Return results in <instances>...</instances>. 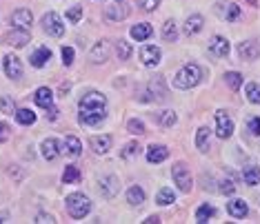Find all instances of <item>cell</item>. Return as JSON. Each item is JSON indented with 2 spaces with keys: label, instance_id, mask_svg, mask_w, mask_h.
<instances>
[{
  "label": "cell",
  "instance_id": "obj_21",
  "mask_svg": "<svg viewBox=\"0 0 260 224\" xmlns=\"http://www.w3.org/2000/svg\"><path fill=\"white\" fill-rule=\"evenodd\" d=\"M29 40H31V36H29V29H16L14 27V31L7 36V43L11 47H25Z\"/></svg>",
  "mask_w": 260,
  "mask_h": 224
},
{
  "label": "cell",
  "instance_id": "obj_47",
  "mask_svg": "<svg viewBox=\"0 0 260 224\" xmlns=\"http://www.w3.org/2000/svg\"><path fill=\"white\" fill-rule=\"evenodd\" d=\"M9 135H11V129H9V125H7V122H0V144H3V142H7V140H9Z\"/></svg>",
  "mask_w": 260,
  "mask_h": 224
},
{
  "label": "cell",
  "instance_id": "obj_36",
  "mask_svg": "<svg viewBox=\"0 0 260 224\" xmlns=\"http://www.w3.org/2000/svg\"><path fill=\"white\" fill-rule=\"evenodd\" d=\"M245 93H247V100H249L251 104H260V87L256 85V82H249Z\"/></svg>",
  "mask_w": 260,
  "mask_h": 224
},
{
  "label": "cell",
  "instance_id": "obj_39",
  "mask_svg": "<svg viewBox=\"0 0 260 224\" xmlns=\"http://www.w3.org/2000/svg\"><path fill=\"white\" fill-rule=\"evenodd\" d=\"M0 111L7 114V116L16 114V104H14V100H11L9 96H0Z\"/></svg>",
  "mask_w": 260,
  "mask_h": 224
},
{
  "label": "cell",
  "instance_id": "obj_41",
  "mask_svg": "<svg viewBox=\"0 0 260 224\" xmlns=\"http://www.w3.org/2000/svg\"><path fill=\"white\" fill-rule=\"evenodd\" d=\"M247 131L251 135H260V116H251L247 120Z\"/></svg>",
  "mask_w": 260,
  "mask_h": 224
},
{
  "label": "cell",
  "instance_id": "obj_1",
  "mask_svg": "<svg viewBox=\"0 0 260 224\" xmlns=\"http://www.w3.org/2000/svg\"><path fill=\"white\" fill-rule=\"evenodd\" d=\"M78 109H80L78 120L82 122V125L96 127L105 120V116H107V98L98 91H89L80 98Z\"/></svg>",
  "mask_w": 260,
  "mask_h": 224
},
{
  "label": "cell",
  "instance_id": "obj_2",
  "mask_svg": "<svg viewBox=\"0 0 260 224\" xmlns=\"http://www.w3.org/2000/svg\"><path fill=\"white\" fill-rule=\"evenodd\" d=\"M200 80H203V69L191 62V64H185V67L174 76V87L176 89H193Z\"/></svg>",
  "mask_w": 260,
  "mask_h": 224
},
{
  "label": "cell",
  "instance_id": "obj_14",
  "mask_svg": "<svg viewBox=\"0 0 260 224\" xmlns=\"http://www.w3.org/2000/svg\"><path fill=\"white\" fill-rule=\"evenodd\" d=\"M218 7V16H220V18H224V20H229V22H236L240 18V7L238 5H234V3H220V5H216Z\"/></svg>",
  "mask_w": 260,
  "mask_h": 224
},
{
  "label": "cell",
  "instance_id": "obj_8",
  "mask_svg": "<svg viewBox=\"0 0 260 224\" xmlns=\"http://www.w3.org/2000/svg\"><path fill=\"white\" fill-rule=\"evenodd\" d=\"M140 62H143L145 67H156V64L160 62V49L153 45H145L143 49H140Z\"/></svg>",
  "mask_w": 260,
  "mask_h": 224
},
{
  "label": "cell",
  "instance_id": "obj_34",
  "mask_svg": "<svg viewBox=\"0 0 260 224\" xmlns=\"http://www.w3.org/2000/svg\"><path fill=\"white\" fill-rule=\"evenodd\" d=\"M209 127H200L196 133V146L198 151H207V142H209Z\"/></svg>",
  "mask_w": 260,
  "mask_h": 224
},
{
  "label": "cell",
  "instance_id": "obj_25",
  "mask_svg": "<svg viewBox=\"0 0 260 224\" xmlns=\"http://www.w3.org/2000/svg\"><path fill=\"white\" fill-rule=\"evenodd\" d=\"M203 25H205V20H203V16H200V14L189 16L187 22H185V33H187V36H196L200 29H203Z\"/></svg>",
  "mask_w": 260,
  "mask_h": 224
},
{
  "label": "cell",
  "instance_id": "obj_29",
  "mask_svg": "<svg viewBox=\"0 0 260 224\" xmlns=\"http://www.w3.org/2000/svg\"><path fill=\"white\" fill-rule=\"evenodd\" d=\"M14 116H16V120H18V125H25V127L36 122V114H34L31 109H16Z\"/></svg>",
  "mask_w": 260,
  "mask_h": 224
},
{
  "label": "cell",
  "instance_id": "obj_5",
  "mask_svg": "<svg viewBox=\"0 0 260 224\" xmlns=\"http://www.w3.org/2000/svg\"><path fill=\"white\" fill-rule=\"evenodd\" d=\"M43 29L54 38H62L64 36V25H62L60 16L54 14V11H49V14L43 16Z\"/></svg>",
  "mask_w": 260,
  "mask_h": 224
},
{
  "label": "cell",
  "instance_id": "obj_9",
  "mask_svg": "<svg viewBox=\"0 0 260 224\" xmlns=\"http://www.w3.org/2000/svg\"><path fill=\"white\" fill-rule=\"evenodd\" d=\"M118 189H120V182H118L116 175H107V178H103L100 180V186H98V191L103 193V198H116V193H118Z\"/></svg>",
  "mask_w": 260,
  "mask_h": 224
},
{
  "label": "cell",
  "instance_id": "obj_45",
  "mask_svg": "<svg viewBox=\"0 0 260 224\" xmlns=\"http://www.w3.org/2000/svg\"><path fill=\"white\" fill-rule=\"evenodd\" d=\"M234 191H236V184L232 180H222L220 182V193H224V196H234Z\"/></svg>",
  "mask_w": 260,
  "mask_h": 224
},
{
  "label": "cell",
  "instance_id": "obj_4",
  "mask_svg": "<svg viewBox=\"0 0 260 224\" xmlns=\"http://www.w3.org/2000/svg\"><path fill=\"white\" fill-rule=\"evenodd\" d=\"M171 175H174L176 184H178V189L182 193H189L193 186V180H191V173H189V167L185 162H178L174 164V169H171Z\"/></svg>",
  "mask_w": 260,
  "mask_h": 224
},
{
  "label": "cell",
  "instance_id": "obj_17",
  "mask_svg": "<svg viewBox=\"0 0 260 224\" xmlns=\"http://www.w3.org/2000/svg\"><path fill=\"white\" fill-rule=\"evenodd\" d=\"M238 56L242 60H256L260 56V47L253 43V40H245V43L238 45Z\"/></svg>",
  "mask_w": 260,
  "mask_h": 224
},
{
  "label": "cell",
  "instance_id": "obj_22",
  "mask_svg": "<svg viewBox=\"0 0 260 224\" xmlns=\"http://www.w3.org/2000/svg\"><path fill=\"white\" fill-rule=\"evenodd\" d=\"M227 211H229V215L232 217H245L247 213H249V206H247L245 200H232V202L227 204Z\"/></svg>",
  "mask_w": 260,
  "mask_h": 224
},
{
  "label": "cell",
  "instance_id": "obj_44",
  "mask_svg": "<svg viewBox=\"0 0 260 224\" xmlns=\"http://www.w3.org/2000/svg\"><path fill=\"white\" fill-rule=\"evenodd\" d=\"M72 62H74V49L72 47H62V64L72 67Z\"/></svg>",
  "mask_w": 260,
  "mask_h": 224
},
{
  "label": "cell",
  "instance_id": "obj_20",
  "mask_svg": "<svg viewBox=\"0 0 260 224\" xmlns=\"http://www.w3.org/2000/svg\"><path fill=\"white\" fill-rule=\"evenodd\" d=\"M93 153H98V156H105L109 149H111V135H93L89 140Z\"/></svg>",
  "mask_w": 260,
  "mask_h": 224
},
{
  "label": "cell",
  "instance_id": "obj_10",
  "mask_svg": "<svg viewBox=\"0 0 260 224\" xmlns=\"http://www.w3.org/2000/svg\"><path fill=\"white\" fill-rule=\"evenodd\" d=\"M129 11H132V9H129L125 3H114L111 7L105 9V18L114 20V22H120V20H125L129 16Z\"/></svg>",
  "mask_w": 260,
  "mask_h": 224
},
{
  "label": "cell",
  "instance_id": "obj_27",
  "mask_svg": "<svg viewBox=\"0 0 260 224\" xmlns=\"http://www.w3.org/2000/svg\"><path fill=\"white\" fill-rule=\"evenodd\" d=\"M127 202L132 204V206H140L145 202V191L140 189L138 184H134V186H129V191H127Z\"/></svg>",
  "mask_w": 260,
  "mask_h": 224
},
{
  "label": "cell",
  "instance_id": "obj_38",
  "mask_svg": "<svg viewBox=\"0 0 260 224\" xmlns=\"http://www.w3.org/2000/svg\"><path fill=\"white\" fill-rule=\"evenodd\" d=\"M138 153H140V144L129 142V144H125V149H122V158H125V160H134V158H138Z\"/></svg>",
  "mask_w": 260,
  "mask_h": 224
},
{
  "label": "cell",
  "instance_id": "obj_49",
  "mask_svg": "<svg viewBox=\"0 0 260 224\" xmlns=\"http://www.w3.org/2000/svg\"><path fill=\"white\" fill-rule=\"evenodd\" d=\"M47 111H49V114H47V118H49V120H56V118H58V109H56V107H49Z\"/></svg>",
  "mask_w": 260,
  "mask_h": 224
},
{
  "label": "cell",
  "instance_id": "obj_48",
  "mask_svg": "<svg viewBox=\"0 0 260 224\" xmlns=\"http://www.w3.org/2000/svg\"><path fill=\"white\" fill-rule=\"evenodd\" d=\"M36 222H38V224H45V222H47V224H54L56 220H54V217H51L49 213H38V215H36Z\"/></svg>",
  "mask_w": 260,
  "mask_h": 224
},
{
  "label": "cell",
  "instance_id": "obj_40",
  "mask_svg": "<svg viewBox=\"0 0 260 224\" xmlns=\"http://www.w3.org/2000/svg\"><path fill=\"white\" fill-rule=\"evenodd\" d=\"M127 131L134 133V135H143V133H145V125H143L140 120H136V118H134V120L127 122Z\"/></svg>",
  "mask_w": 260,
  "mask_h": 224
},
{
  "label": "cell",
  "instance_id": "obj_35",
  "mask_svg": "<svg viewBox=\"0 0 260 224\" xmlns=\"http://www.w3.org/2000/svg\"><path fill=\"white\" fill-rule=\"evenodd\" d=\"M116 56H118V60H129V56H132V45H129L127 40H118Z\"/></svg>",
  "mask_w": 260,
  "mask_h": 224
},
{
  "label": "cell",
  "instance_id": "obj_15",
  "mask_svg": "<svg viewBox=\"0 0 260 224\" xmlns=\"http://www.w3.org/2000/svg\"><path fill=\"white\" fill-rule=\"evenodd\" d=\"M109 58V40H100V43L93 45V49H91V54H89V60L93 64H100V62H105Z\"/></svg>",
  "mask_w": 260,
  "mask_h": 224
},
{
  "label": "cell",
  "instance_id": "obj_31",
  "mask_svg": "<svg viewBox=\"0 0 260 224\" xmlns=\"http://www.w3.org/2000/svg\"><path fill=\"white\" fill-rule=\"evenodd\" d=\"M156 202L160 204V206H167L171 202H176V193L171 191L169 186H162L160 191H158V196H156Z\"/></svg>",
  "mask_w": 260,
  "mask_h": 224
},
{
  "label": "cell",
  "instance_id": "obj_37",
  "mask_svg": "<svg viewBox=\"0 0 260 224\" xmlns=\"http://www.w3.org/2000/svg\"><path fill=\"white\" fill-rule=\"evenodd\" d=\"M224 82L229 85V89L238 91L240 87H242V76H240V73H236V71H229V73H224Z\"/></svg>",
  "mask_w": 260,
  "mask_h": 224
},
{
  "label": "cell",
  "instance_id": "obj_13",
  "mask_svg": "<svg viewBox=\"0 0 260 224\" xmlns=\"http://www.w3.org/2000/svg\"><path fill=\"white\" fill-rule=\"evenodd\" d=\"M167 158H169V149L165 144H151L147 149V162H151V164H160Z\"/></svg>",
  "mask_w": 260,
  "mask_h": 224
},
{
  "label": "cell",
  "instance_id": "obj_6",
  "mask_svg": "<svg viewBox=\"0 0 260 224\" xmlns=\"http://www.w3.org/2000/svg\"><path fill=\"white\" fill-rule=\"evenodd\" d=\"M216 127H218V138H222V140H227V138H232V133H234V122H232V118H229L227 111H216Z\"/></svg>",
  "mask_w": 260,
  "mask_h": 224
},
{
  "label": "cell",
  "instance_id": "obj_43",
  "mask_svg": "<svg viewBox=\"0 0 260 224\" xmlns=\"http://www.w3.org/2000/svg\"><path fill=\"white\" fill-rule=\"evenodd\" d=\"M80 18H82V7H78V5L67 11V20H69V22H74V25H76V22H78Z\"/></svg>",
  "mask_w": 260,
  "mask_h": 224
},
{
  "label": "cell",
  "instance_id": "obj_12",
  "mask_svg": "<svg viewBox=\"0 0 260 224\" xmlns=\"http://www.w3.org/2000/svg\"><path fill=\"white\" fill-rule=\"evenodd\" d=\"M40 153H43L45 160H56L58 156H60V144H58L56 138H47L43 140V144H40Z\"/></svg>",
  "mask_w": 260,
  "mask_h": 224
},
{
  "label": "cell",
  "instance_id": "obj_7",
  "mask_svg": "<svg viewBox=\"0 0 260 224\" xmlns=\"http://www.w3.org/2000/svg\"><path fill=\"white\" fill-rule=\"evenodd\" d=\"M3 67H5V73H7V78H11V80L22 78V62H20L18 56L7 54V56H5Z\"/></svg>",
  "mask_w": 260,
  "mask_h": 224
},
{
  "label": "cell",
  "instance_id": "obj_33",
  "mask_svg": "<svg viewBox=\"0 0 260 224\" xmlns=\"http://www.w3.org/2000/svg\"><path fill=\"white\" fill-rule=\"evenodd\" d=\"M78 180H80L78 167H74V164L64 167V173H62V182H64V184H74V182H78Z\"/></svg>",
  "mask_w": 260,
  "mask_h": 224
},
{
  "label": "cell",
  "instance_id": "obj_42",
  "mask_svg": "<svg viewBox=\"0 0 260 224\" xmlns=\"http://www.w3.org/2000/svg\"><path fill=\"white\" fill-rule=\"evenodd\" d=\"M160 125L162 127H174L176 125V114L174 111H162L160 114Z\"/></svg>",
  "mask_w": 260,
  "mask_h": 224
},
{
  "label": "cell",
  "instance_id": "obj_19",
  "mask_svg": "<svg viewBox=\"0 0 260 224\" xmlns=\"http://www.w3.org/2000/svg\"><path fill=\"white\" fill-rule=\"evenodd\" d=\"M49 60H51V49L49 47H38V49L31 54V58H29V62H31L36 69H43Z\"/></svg>",
  "mask_w": 260,
  "mask_h": 224
},
{
  "label": "cell",
  "instance_id": "obj_50",
  "mask_svg": "<svg viewBox=\"0 0 260 224\" xmlns=\"http://www.w3.org/2000/svg\"><path fill=\"white\" fill-rule=\"evenodd\" d=\"M156 222H160L156 215H149V217H147V220H145V224H156Z\"/></svg>",
  "mask_w": 260,
  "mask_h": 224
},
{
  "label": "cell",
  "instance_id": "obj_18",
  "mask_svg": "<svg viewBox=\"0 0 260 224\" xmlns=\"http://www.w3.org/2000/svg\"><path fill=\"white\" fill-rule=\"evenodd\" d=\"M209 51L216 58H227V54H229V40L222 38V36H214V38H211V43H209Z\"/></svg>",
  "mask_w": 260,
  "mask_h": 224
},
{
  "label": "cell",
  "instance_id": "obj_26",
  "mask_svg": "<svg viewBox=\"0 0 260 224\" xmlns=\"http://www.w3.org/2000/svg\"><path fill=\"white\" fill-rule=\"evenodd\" d=\"M149 91H151V98L156 100V102H162L165 98H167V89H165V82L162 78H156L149 85Z\"/></svg>",
  "mask_w": 260,
  "mask_h": 224
},
{
  "label": "cell",
  "instance_id": "obj_3",
  "mask_svg": "<svg viewBox=\"0 0 260 224\" xmlns=\"http://www.w3.org/2000/svg\"><path fill=\"white\" fill-rule=\"evenodd\" d=\"M67 211L76 220H82V217L89 215L91 200L87 196H82V193H72V196H67Z\"/></svg>",
  "mask_w": 260,
  "mask_h": 224
},
{
  "label": "cell",
  "instance_id": "obj_23",
  "mask_svg": "<svg viewBox=\"0 0 260 224\" xmlns=\"http://www.w3.org/2000/svg\"><path fill=\"white\" fill-rule=\"evenodd\" d=\"M62 151L67 153V156H72V158H78L80 151H82L80 140L76 138V135H67V138H64V144H62Z\"/></svg>",
  "mask_w": 260,
  "mask_h": 224
},
{
  "label": "cell",
  "instance_id": "obj_11",
  "mask_svg": "<svg viewBox=\"0 0 260 224\" xmlns=\"http://www.w3.org/2000/svg\"><path fill=\"white\" fill-rule=\"evenodd\" d=\"M34 22V16L29 9H16L14 14H11V25L16 29H29Z\"/></svg>",
  "mask_w": 260,
  "mask_h": 224
},
{
  "label": "cell",
  "instance_id": "obj_51",
  "mask_svg": "<svg viewBox=\"0 0 260 224\" xmlns=\"http://www.w3.org/2000/svg\"><path fill=\"white\" fill-rule=\"evenodd\" d=\"M114 3H125V0H114Z\"/></svg>",
  "mask_w": 260,
  "mask_h": 224
},
{
  "label": "cell",
  "instance_id": "obj_46",
  "mask_svg": "<svg viewBox=\"0 0 260 224\" xmlns=\"http://www.w3.org/2000/svg\"><path fill=\"white\" fill-rule=\"evenodd\" d=\"M158 3H160V0H138V7L143 11H153L158 7Z\"/></svg>",
  "mask_w": 260,
  "mask_h": 224
},
{
  "label": "cell",
  "instance_id": "obj_32",
  "mask_svg": "<svg viewBox=\"0 0 260 224\" xmlns=\"http://www.w3.org/2000/svg\"><path fill=\"white\" fill-rule=\"evenodd\" d=\"M216 213V209L211 204H203V206H198V211H196V220L203 224V222H209L211 217H214Z\"/></svg>",
  "mask_w": 260,
  "mask_h": 224
},
{
  "label": "cell",
  "instance_id": "obj_30",
  "mask_svg": "<svg viewBox=\"0 0 260 224\" xmlns=\"http://www.w3.org/2000/svg\"><path fill=\"white\" fill-rule=\"evenodd\" d=\"M162 38L165 43H176L178 40V29H176V22L174 20H167L162 27Z\"/></svg>",
  "mask_w": 260,
  "mask_h": 224
},
{
  "label": "cell",
  "instance_id": "obj_16",
  "mask_svg": "<svg viewBox=\"0 0 260 224\" xmlns=\"http://www.w3.org/2000/svg\"><path fill=\"white\" fill-rule=\"evenodd\" d=\"M34 102H36L40 109L54 107V93H51L49 87H40V89H36V93H34Z\"/></svg>",
  "mask_w": 260,
  "mask_h": 224
},
{
  "label": "cell",
  "instance_id": "obj_28",
  "mask_svg": "<svg viewBox=\"0 0 260 224\" xmlns=\"http://www.w3.org/2000/svg\"><path fill=\"white\" fill-rule=\"evenodd\" d=\"M242 180H245V184H249V186L260 184V167H247L242 171Z\"/></svg>",
  "mask_w": 260,
  "mask_h": 224
},
{
  "label": "cell",
  "instance_id": "obj_24",
  "mask_svg": "<svg viewBox=\"0 0 260 224\" xmlns=\"http://www.w3.org/2000/svg\"><path fill=\"white\" fill-rule=\"evenodd\" d=\"M151 33H153V29H151L149 22H140V25L132 27V38L136 40V43H143V40L151 38Z\"/></svg>",
  "mask_w": 260,
  "mask_h": 224
}]
</instances>
